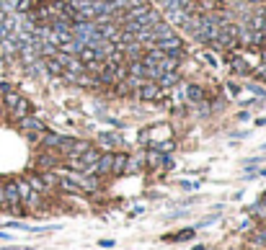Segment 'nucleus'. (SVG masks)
<instances>
[{
  "instance_id": "f03ea898",
  "label": "nucleus",
  "mask_w": 266,
  "mask_h": 250,
  "mask_svg": "<svg viewBox=\"0 0 266 250\" xmlns=\"http://www.w3.org/2000/svg\"><path fill=\"white\" fill-rule=\"evenodd\" d=\"M155 47H158L161 52H166V54H171V57H179L181 52H184V44H181V39L179 36H168V39H163V41H155Z\"/></svg>"
},
{
  "instance_id": "f3484780",
  "label": "nucleus",
  "mask_w": 266,
  "mask_h": 250,
  "mask_svg": "<svg viewBox=\"0 0 266 250\" xmlns=\"http://www.w3.org/2000/svg\"><path fill=\"white\" fill-rule=\"evenodd\" d=\"M60 140H62L60 134H49V132H44V137H41V145H44V147H52V150H55V147L60 145Z\"/></svg>"
},
{
  "instance_id": "4be33fe9",
  "label": "nucleus",
  "mask_w": 266,
  "mask_h": 250,
  "mask_svg": "<svg viewBox=\"0 0 266 250\" xmlns=\"http://www.w3.org/2000/svg\"><path fill=\"white\" fill-rule=\"evenodd\" d=\"M233 70L240 73V75H248V73H251V70H248V65L243 62V59H235V62H233Z\"/></svg>"
},
{
  "instance_id": "aec40b11",
  "label": "nucleus",
  "mask_w": 266,
  "mask_h": 250,
  "mask_svg": "<svg viewBox=\"0 0 266 250\" xmlns=\"http://www.w3.org/2000/svg\"><path fill=\"white\" fill-rule=\"evenodd\" d=\"M88 147H91L88 142H75V145H73V150H70L68 155H70V157H78V155H83V152H85Z\"/></svg>"
},
{
  "instance_id": "5701e85b",
  "label": "nucleus",
  "mask_w": 266,
  "mask_h": 250,
  "mask_svg": "<svg viewBox=\"0 0 266 250\" xmlns=\"http://www.w3.org/2000/svg\"><path fill=\"white\" fill-rule=\"evenodd\" d=\"M16 11H21V13H29L31 11V0H16V6H13Z\"/></svg>"
},
{
  "instance_id": "393cba45",
  "label": "nucleus",
  "mask_w": 266,
  "mask_h": 250,
  "mask_svg": "<svg viewBox=\"0 0 266 250\" xmlns=\"http://www.w3.org/2000/svg\"><path fill=\"white\" fill-rule=\"evenodd\" d=\"M39 165H41V168H55V160L44 155V157H39Z\"/></svg>"
},
{
  "instance_id": "bb28decb",
  "label": "nucleus",
  "mask_w": 266,
  "mask_h": 250,
  "mask_svg": "<svg viewBox=\"0 0 266 250\" xmlns=\"http://www.w3.org/2000/svg\"><path fill=\"white\" fill-rule=\"evenodd\" d=\"M194 237V230H184V232H179V240H191Z\"/></svg>"
},
{
  "instance_id": "423d86ee",
  "label": "nucleus",
  "mask_w": 266,
  "mask_h": 250,
  "mask_svg": "<svg viewBox=\"0 0 266 250\" xmlns=\"http://www.w3.org/2000/svg\"><path fill=\"white\" fill-rule=\"evenodd\" d=\"M18 124H21V129H24L26 134H29V132H44V129H47V127H44L39 119H34L31 113H29V116H24V119H21Z\"/></svg>"
},
{
  "instance_id": "7ed1b4c3",
  "label": "nucleus",
  "mask_w": 266,
  "mask_h": 250,
  "mask_svg": "<svg viewBox=\"0 0 266 250\" xmlns=\"http://www.w3.org/2000/svg\"><path fill=\"white\" fill-rule=\"evenodd\" d=\"M112 165H114V152H101V155H98V160H96V165L88 170V173L106 175V173H112Z\"/></svg>"
},
{
  "instance_id": "a878e982",
  "label": "nucleus",
  "mask_w": 266,
  "mask_h": 250,
  "mask_svg": "<svg viewBox=\"0 0 266 250\" xmlns=\"http://www.w3.org/2000/svg\"><path fill=\"white\" fill-rule=\"evenodd\" d=\"M251 212H253L256 217H266V201H263V204H258V207H253Z\"/></svg>"
},
{
  "instance_id": "1a4fd4ad",
  "label": "nucleus",
  "mask_w": 266,
  "mask_h": 250,
  "mask_svg": "<svg viewBox=\"0 0 266 250\" xmlns=\"http://www.w3.org/2000/svg\"><path fill=\"white\" fill-rule=\"evenodd\" d=\"M145 163H147V168H158V165H163V152H158V150H147V157H145Z\"/></svg>"
},
{
  "instance_id": "a211bd4d",
  "label": "nucleus",
  "mask_w": 266,
  "mask_h": 250,
  "mask_svg": "<svg viewBox=\"0 0 266 250\" xmlns=\"http://www.w3.org/2000/svg\"><path fill=\"white\" fill-rule=\"evenodd\" d=\"M124 165H127V155H124V152L114 155V165H112V173H124Z\"/></svg>"
},
{
  "instance_id": "cd10ccee",
  "label": "nucleus",
  "mask_w": 266,
  "mask_h": 250,
  "mask_svg": "<svg viewBox=\"0 0 266 250\" xmlns=\"http://www.w3.org/2000/svg\"><path fill=\"white\" fill-rule=\"evenodd\" d=\"M0 209H6V194H3V186H0Z\"/></svg>"
},
{
  "instance_id": "39448f33",
  "label": "nucleus",
  "mask_w": 266,
  "mask_h": 250,
  "mask_svg": "<svg viewBox=\"0 0 266 250\" xmlns=\"http://www.w3.org/2000/svg\"><path fill=\"white\" fill-rule=\"evenodd\" d=\"M98 145L101 147H119L122 145V137L117 132H101L98 134Z\"/></svg>"
},
{
  "instance_id": "9d476101",
  "label": "nucleus",
  "mask_w": 266,
  "mask_h": 250,
  "mask_svg": "<svg viewBox=\"0 0 266 250\" xmlns=\"http://www.w3.org/2000/svg\"><path fill=\"white\" fill-rule=\"evenodd\" d=\"M251 242H253V245H261V247H266V224H258L256 230L251 232Z\"/></svg>"
},
{
  "instance_id": "412c9836",
  "label": "nucleus",
  "mask_w": 266,
  "mask_h": 250,
  "mask_svg": "<svg viewBox=\"0 0 266 250\" xmlns=\"http://www.w3.org/2000/svg\"><path fill=\"white\" fill-rule=\"evenodd\" d=\"M18 101H21V96H18V93H16V90L11 88V90H8V93H6V106H8V108H13V106H16Z\"/></svg>"
},
{
  "instance_id": "f8f14e48",
  "label": "nucleus",
  "mask_w": 266,
  "mask_h": 250,
  "mask_svg": "<svg viewBox=\"0 0 266 250\" xmlns=\"http://www.w3.org/2000/svg\"><path fill=\"white\" fill-rule=\"evenodd\" d=\"M44 67H47L49 75H62V73H65V67H62L55 57H47V59H44Z\"/></svg>"
},
{
  "instance_id": "20e7f679",
  "label": "nucleus",
  "mask_w": 266,
  "mask_h": 250,
  "mask_svg": "<svg viewBox=\"0 0 266 250\" xmlns=\"http://www.w3.org/2000/svg\"><path fill=\"white\" fill-rule=\"evenodd\" d=\"M29 113H31V103L26 101V98H21L13 108H11V116H13V121H21V119H24V116H29Z\"/></svg>"
},
{
  "instance_id": "2eb2a0df",
  "label": "nucleus",
  "mask_w": 266,
  "mask_h": 250,
  "mask_svg": "<svg viewBox=\"0 0 266 250\" xmlns=\"http://www.w3.org/2000/svg\"><path fill=\"white\" fill-rule=\"evenodd\" d=\"M142 168V157H127V165H124V173H137Z\"/></svg>"
},
{
  "instance_id": "c85d7f7f",
  "label": "nucleus",
  "mask_w": 266,
  "mask_h": 250,
  "mask_svg": "<svg viewBox=\"0 0 266 250\" xmlns=\"http://www.w3.org/2000/svg\"><path fill=\"white\" fill-rule=\"evenodd\" d=\"M256 78H261V80H266V67H261V70H256Z\"/></svg>"
},
{
  "instance_id": "f257e3e1",
  "label": "nucleus",
  "mask_w": 266,
  "mask_h": 250,
  "mask_svg": "<svg viewBox=\"0 0 266 250\" xmlns=\"http://www.w3.org/2000/svg\"><path fill=\"white\" fill-rule=\"evenodd\" d=\"M161 93H163V88L158 85V80H145V83L137 88V96H140L142 101H158Z\"/></svg>"
},
{
  "instance_id": "4468645a",
  "label": "nucleus",
  "mask_w": 266,
  "mask_h": 250,
  "mask_svg": "<svg viewBox=\"0 0 266 250\" xmlns=\"http://www.w3.org/2000/svg\"><path fill=\"white\" fill-rule=\"evenodd\" d=\"M26 180H29V186H31L34 191H39V194H41V191H47V183H44V178H41V175H34V173H31Z\"/></svg>"
},
{
  "instance_id": "9b49d317",
  "label": "nucleus",
  "mask_w": 266,
  "mask_h": 250,
  "mask_svg": "<svg viewBox=\"0 0 266 250\" xmlns=\"http://www.w3.org/2000/svg\"><path fill=\"white\" fill-rule=\"evenodd\" d=\"M16 189H18V196H21V201H26V199L31 196V191H34V189L29 186V180H26V178H18V180H16Z\"/></svg>"
},
{
  "instance_id": "0eeeda50",
  "label": "nucleus",
  "mask_w": 266,
  "mask_h": 250,
  "mask_svg": "<svg viewBox=\"0 0 266 250\" xmlns=\"http://www.w3.org/2000/svg\"><path fill=\"white\" fill-rule=\"evenodd\" d=\"M168 13V21H171V26H186V21H189V13L181 11V8H173V11H166Z\"/></svg>"
},
{
  "instance_id": "b1692460",
  "label": "nucleus",
  "mask_w": 266,
  "mask_h": 250,
  "mask_svg": "<svg viewBox=\"0 0 266 250\" xmlns=\"http://www.w3.org/2000/svg\"><path fill=\"white\" fill-rule=\"evenodd\" d=\"M173 147H176V145H173V140H166V142H161V145H158V152L168 155V152H173Z\"/></svg>"
},
{
  "instance_id": "dca6fc26",
  "label": "nucleus",
  "mask_w": 266,
  "mask_h": 250,
  "mask_svg": "<svg viewBox=\"0 0 266 250\" xmlns=\"http://www.w3.org/2000/svg\"><path fill=\"white\" fill-rule=\"evenodd\" d=\"M186 96H189L191 103H199V101L204 98V93H202V88H199V85H189L186 88Z\"/></svg>"
},
{
  "instance_id": "6ab92c4d",
  "label": "nucleus",
  "mask_w": 266,
  "mask_h": 250,
  "mask_svg": "<svg viewBox=\"0 0 266 250\" xmlns=\"http://www.w3.org/2000/svg\"><path fill=\"white\" fill-rule=\"evenodd\" d=\"M114 3H117V8H119V11H129V8L140 6L142 0H114Z\"/></svg>"
},
{
  "instance_id": "6e6552de",
  "label": "nucleus",
  "mask_w": 266,
  "mask_h": 250,
  "mask_svg": "<svg viewBox=\"0 0 266 250\" xmlns=\"http://www.w3.org/2000/svg\"><path fill=\"white\" fill-rule=\"evenodd\" d=\"M78 59H80L83 65H88V62H96V59H101V57H98V52H96L93 47H83V49L78 52Z\"/></svg>"
},
{
  "instance_id": "ddd939ff",
  "label": "nucleus",
  "mask_w": 266,
  "mask_h": 250,
  "mask_svg": "<svg viewBox=\"0 0 266 250\" xmlns=\"http://www.w3.org/2000/svg\"><path fill=\"white\" fill-rule=\"evenodd\" d=\"M176 83H179V73H163L161 78H158V85L161 88H171V85H176Z\"/></svg>"
},
{
  "instance_id": "c756f323",
  "label": "nucleus",
  "mask_w": 266,
  "mask_h": 250,
  "mask_svg": "<svg viewBox=\"0 0 266 250\" xmlns=\"http://www.w3.org/2000/svg\"><path fill=\"white\" fill-rule=\"evenodd\" d=\"M251 90H253L256 96H263V88H258V85H251Z\"/></svg>"
}]
</instances>
